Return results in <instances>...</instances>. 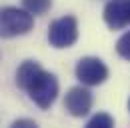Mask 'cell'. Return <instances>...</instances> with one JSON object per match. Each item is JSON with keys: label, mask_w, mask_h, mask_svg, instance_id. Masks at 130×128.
Returning a JSON list of instances; mask_svg holds the SVG:
<instances>
[{"label": "cell", "mask_w": 130, "mask_h": 128, "mask_svg": "<svg viewBox=\"0 0 130 128\" xmlns=\"http://www.w3.org/2000/svg\"><path fill=\"white\" fill-rule=\"evenodd\" d=\"M24 92H28L30 100L38 108L48 110L54 104L56 96H58V80H56V76L52 72H46L44 68H40L38 74L26 84Z\"/></svg>", "instance_id": "cell-1"}, {"label": "cell", "mask_w": 130, "mask_h": 128, "mask_svg": "<svg viewBox=\"0 0 130 128\" xmlns=\"http://www.w3.org/2000/svg\"><path fill=\"white\" fill-rule=\"evenodd\" d=\"M126 22L130 24V0H126Z\"/></svg>", "instance_id": "cell-11"}, {"label": "cell", "mask_w": 130, "mask_h": 128, "mask_svg": "<svg viewBox=\"0 0 130 128\" xmlns=\"http://www.w3.org/2000/svg\"><path fill=\"white\" fill-rule=\"evenodd\" d=\"M128 112H130V100H128Z\"/></svg>", "instance_id": "cell-12"}, {"label": "cell", "mask_w": 130, "mask_h": 128, "mask_svg": "<svg viewBox=\"0 0 130 128\" xmlns=\"http://www.w3.org/2000/svg\"><path fill=\"white\" fill-rule=\"evenodd\" d=\"M84 128H114V118L106 112H98L88 120Z\"/></svg>", "instance_id": "cell-8"}, {"label": "cell", "mask_w": 130, "mask_h": 128, "mask_svg": "<svg viewBox=\"0 0 130 128\" xmlns=\"http://www.w3.org/2000/svg\"><path fill=\"white\" fill-rule=\"evenodd\" d=\"M10 128H40V126L30 118H18V120H14L10 124Z\"/></svg>", "instance_id": "cell-10"}, {"label": "cell", "mask_w": 130, "mask_h": 128, "mask_svg": "<svg viewBox=\"0 0 130 128\" xmlns=\"http://www.w3.org/2000/svg\"><path fill=\"white\" fill-rule=\"evenodd\" d=\"M104 22L108 28L120 30L128 26L126 22V0H108L104 6Z\"/></svg>", "instance_id": "cell-6"}, {"label": "cell", "mask_w": 130, "mask_h": 128, "mask_svg": "<svg viewBox=\"0 0 130 128\" xmlns=\"http://www.w3.org/2000/svg\"><path fill=\"white\" fill-rule=\"evenodd\" d=\"M76 78L84 86H98L108 78V66L96 56H84L76 64Z\"/></svg>", "instance_id": "cell-4"}, {"label": "cell", "mask_w": 130, "mask_h": 128, "mask_svg": "<svg viewBox=\"0 0 130 128\" xmlns=\"http://www.w3.org/2000/svg\"><path fill=\"white\" fill-rule=\"evenodd\" d=\"M78 40V22L74 16H62L50 22L48 42L54 48H70Z\"/></svg>", "instance_id": "cell-3"}, {"label": "cell", "mask_w": 130, "mask_h": 128, "mask_svg": "<svg viewBox=\"0 0 130 128\" xmlns=\"http://www.w3.org/2000/svg\"><path fill=\"white\" fill-rule=\"evenodd\" d=\"M22 6H24L30 14L38 16V14H44V12L50 10L52 0H22Z\"/></svg>", "instance_id": "cell-7"}, {"label": "cell", "mask_w": 130, "mask_h": 128, "mask_svg": "<svg viewBox=\"0 0 130 128\" xmlns=\"http://www.w3.org/2000/svg\"><path fill=\"white\" fill-rule=\"evenodd\" d=\"M34 26V14L26 8L2 6L0 8V38H14L28 34Z\"/></svg>", "instance_id": "cell-2"}, {"label": "cell", "mask_w": 130, "mask_h": 128, "mask_svg": "<svg viewBox=\"0 0 130 128\" xmlns=\"http://www.w3.org/2000/svg\"><path fill=\"white\" fill-rule=\"evenodd\" d=\"M116 52H118L120 58L130 60V30L124 32V34L118 38V42H116Z\"/></svg>", "instance_id": "cell-9"}, {"label": "cell", "mask_w": 130, "mask_h": 128, "mask_svg": "<svg viewBox=\"0 0 130 128\" xmlns=\"http://www.w3.org/2000/svg\"><path fill=\"white\" fill-rule=\"evenodd\" d=\"M64 108L70 116L82 118L92 108V92L84 86H74L70 88L64 96Z\"/></svg>", "instance_id": "cell-5"}]
</instances>
